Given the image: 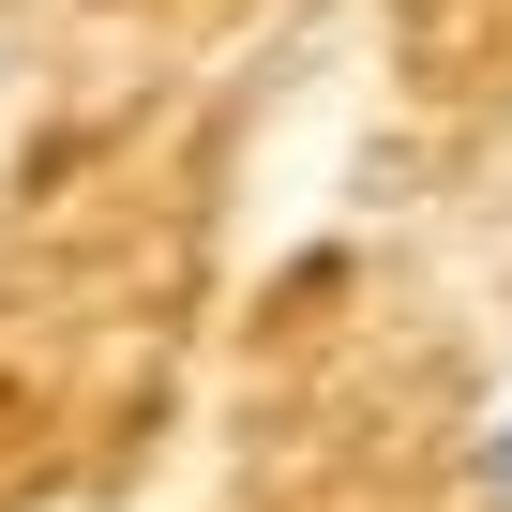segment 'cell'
<instances>
[{"label":"cell","mask_w":512,"mask_h":512,"mask_svg":"<svg viewBox=\"0 0 512 512\" xmlns=\"http://www.w3.org/2000/svg\"><path fill=\"white\" fill-rule=\"evenodd\" d=\"M482 512H512V407H497V437H482Z\"/></svg>","instance_id":"1"}]
</instances>
